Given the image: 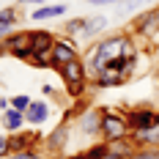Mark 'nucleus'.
<instances>
[{
  "instance_id": "1",
  "label": "nucleus",
  "mask_w": 159,
  "mask_h": 159,
  "mask_svg": "<svg viewBox=\"0 0 159 159\" xmlns=\"http://www.w3.org/2000/svg\"><path fill=\"white\" fill-rule=\"evenodd\" d=\"M129 121L126 112L112 110V107H102V129H99V137L104 143H115V140H124L129 137Z\"/></svg>"
},
{
  "instance_id": "2",
  "label": "nucleus",
  "mask_w": 159,
  "mask_h": 159,
  "mask_svg": "<svg viewBox=\"0 0 159 159\" xmlns=\"http://www.w3.org/2000/svg\"><path fill=\"white\" fill-rule=\"evenodd\" d=\"M159 30V8H143L132 16V25L129 33L132 36H140V39H151Z\"/></svg>"
},
{
  "instance_id": "3",
  "label": "nucleus",
  "mask_w": 159,
  "mask_h": 159,
  "mask_svg": "<svg viewBox=\"0 0 159 159\" xmlns=\"http://www.w3.org/2000/svg\"><path fill=\"white\" fill-rule=\"evenodd\" d=\"M77 58H82V55H80L77 39H71V36H58V39H55V47H52V71H58L61 66L71 63V61H77Z\"/></svg>"
},
{
  "instance_id": "4",
  "label": "nucleus",
  "mask_w": 159,
  "mask_h": 159,
  "mask_svg": "<svg viewBox=\"0 0 159 159\" xmlns=\"http://www.w3.org/2000/svg\"><path fill=\"white\" fill-rule=\"evenodd\" d=\"M3 47H6V55H14L16 61L33 63V49H30L28 30H11L6 39H3Z\"/></svg>"
},
{
  "instance_id": "5",
  "label": "nucleus",
  "mask_w": 159,
  "mask_h": 159,
  "mask_svg": "<svg viewBox=\"0 0 159 159\" xmlns=\"http://www.w3.org/2000/svg\"><path fill=\"white\" fill-rule=\"evenodd\" d=\"M126 121H129V129L132 132H140V129H151V126H159L157 124V107H132L126 112Z\"/></svg>"
},
{
  "instance_id": "6",
  "label": "nucleus",
  "mask_w": 159,
  "mask_h": 159,
  "mask_svg": "<svg viewBox=\"0 0 159 159\" xmlns=\"http://www.w3.org/2000/svg\"><path fill=\"white\" fill-rule=\"evenodd\" d=\"M69 140H71V129H69V124H58V126L49 132L47 137L41 140V145H44V151L47 154H63L66 145H69Z\"/></svg>"
},
{
  "instance_id": "7",
  "label": "nucleus",
  "mask_w": 159,
  "mask_h": 159,
  "mask_svg": "<svg viewBox=\"0 0 159 159\" xmlns=\"http://www.w3.org/2000/svg\"><path fill=\"white\" fill-rule=\"evenodd\" d=\"M58 74H61V80H63V85H80V82H88V77H91V71H88V66H85L82 58L61 66Z\"/></svg>"
},
{
  "instance_id": "8",
  "label": "nucleus",
  "mask_w": 159,
  "mask_h": 159,
  "mask_svg": "<svg viewBox=\"0 0 159 159\" xmlns=\"http://www.w3.org/2000/svg\"><path fill=\"white\" fill-rule=\"evenodd\" d=\"M99 129H102V110H96V107L82 110V115L77 118V132L82 137H96Z\"/></svg>"
},
{
  "instance_id": "9",
  "label": "nucleus",
  "mask_w": 159,
  "mask_h": 159,
  "mask_svg": "<svg viewBox=\"0 0 159 159\" xmlns=\"http://www.w3.org/2000/svg\"><path fill=\"white\" fill-rule=\"evenodd\" d=\"M28 39H30V49L33 55H39V52H47V49L55 47V33L47 30V28H28Z\"/></svg>"
},
{
  "instance_id": "10",
  "label": "nucleus",
  "mask_w": 159,
  "mask_h": 159,
  "mask_svg": "<svg viewBox=\"0 0 159 159\" xmlns=\"http://www.w3.org/2000/svg\"><path fill=\"white\" fill-rule=\"evenodd\" d=\"M49 102H44V99H33L30 107L25 110V121L30 124V126H41V124H47L49 121Z\"/></svg>"
},
{
  "instance_id": "11",
  "label": "nucleus",
  "mask_w": 159,
  "mask_h": 159,
  "mask_svg": "<svg viewBox=\"0 0 159 159\" xmlns=\"http://www.w3.org/2000/svg\"><path fill=\"white\" fill-rule=\"evenodd\" d=\"M126 80H129V77H126V74H121V71L102 69L99 74H93V85H96V88H121Z\"/></svg>"
},
{
  "instance_id": "12",
  "label": "nucleus",
  "mask_w": 159,
  "mask_h": 159,
  "mask_svg": "<svg viewBox=\"0 0 159 159\" xmlns=\"http://www.w3.org/2000/svg\"><path fill=\"white\" fill-rule=\"evenodd\" d=\"M63 14H66V6H61V3H44V6H39L30 14V19L33 22H47V19H58Z\"/></svg>"
},
{
  "instance_id": "13",
  "label": "nucleus",
  "mask_w": 159,
  "mask_h": 159,
  "mask_svg": "<svg viewBox=\"0 0 159 159\" xmlns=\"http://www.w3.org/2000/svg\"><path fill=\"white\" fill-rule=\"evenodd\" d=\"M28 121H25V112L22 110H14V107H8V110H3V129L8 132V134H14V132H22Z\"/></svg>"
},
{
  "instance_id": "14",
  "label": "nucleus",
  "mask_w": 159,
  "mask_h": 159,
  "mask_svg": "<svg viewBox=\"0 0 159 159\" xmlns=\"http://www.w3.org/2000/svg\"><path fill=\"white\" fill-rule=\"evenodd\" d=\"M134 151H137L134 140H132V137H124V140L110 143V154H107V159H132Z\"/></svg>"
},
{
  "instance_id": "15",
  "label": "nucleus",
  "mask_w": 159,
  "mask_h": 159,
  "mask_svg": "<svg viewBox=\"0 0 159 159\" xmlns=\"http://www.w3.org/2000/svg\"><path fill=\"white\" fill-rule=\"evenodd\" d=\"M129 137L134 140V145H137V148H151V145H159V126L140 129V132H129Z\"/></svg>"
},
{
  "instance_id": "16",
  "label": "nucleus",
  "mask_w": 159,
  "mask_h": 159,
  "mask_svg": "<svg viewBox=\"0 0 159 159\" xmlns=\"http://www.w3.org/2000/svg\"><path fill=\"white\" fill-rule=\"evenodd\" d=\"M36 145H39V137L30 134V132H14L11 134V154L28 151V148H36Z\"/></svg>"
},
{
  "instance_id": "17",
  "label": "nucleus",
  "mask_w": 159,
  "mask_h": 159,
  "mask_svg": "<svg viewBox=\"0 0 159 159\" xmlns=\"http://www.w3.org/2000/svg\"><path fill=\"white\" fill-rule=\"evenodd\" d=\"M107 25H110V22H107V16H102V14L85 16V33H82V39H96V36L104 30Z\"/></svg>"
},
{
  "instance_id": "18",
  "label": "nucleus",
  "mask_w": 159,
  "mask_h": 159,
  "mask_svg": "<svg viewBox=\"0 0 159 159\" xmlns=\"http://www.w3.org/2000/svg\"><path fill=\"white\" fill-rule=\"evenodd\" d=\"M82 33H85V16H71L69 22H63V36L80 39Z\"/></svg>"
},
{
  "instance_id": "19",
  "label": "nucleus",
  "mask_w": 159,
  "mask_h": 159,
  "mask_svg": "<svg viewBox=\"0 0 159 159\" xmlns=\"http://www.w3.org/2000/svg\"><path fill=\"white\" fill-rule=\"evenodd\" d=\"M107 154H110V143H104V140L88 145V148L82 151V157H85V159H107Z\"/></svg>"
},
{
  "instance_id": "20",
  "label": "nucleus",
  "mask_w": 159,
  "mask_h": 159,
  "mask_svg": "<svg viewBox=\"0 0 159 159\" xmlns=\"http://www.w3.org/2000/svg\"><path fill=\"white\" fill-rule=\"evenodd\" d=\"M0 22H6V25H11L16 28V22H19V6H6V8H0Z\"/></svg>"
},
{
  "instance_id": "21",
  "label": "nucleus",
  "mask_w": 159,
  "mask_h": 159,
  "mask_svg": "<svg viewBox=\"0 0 159 159\" xmlns=\"http://www.w3.org/2000/svg\"><path fill=\"white\" fill-rule=\"evenodd\" d=\"M132 159H159V145H151V148H137Z\"/></svg>"
},
{
  "instance_id": "22",
  "label": "nucleus",
  "mask_w": 159,
  "mask_h": 159,
  "mask_svg": "<svg viewBox=\"0 0 159 159\" xmlns=\"http://www.w3.org/2000/svg\"><path fill=\"white\" fill-rule=\"evenodd\" d=\"M30 102H33V99H30L28 93H16V96H11V107H14V110H22V112L30 107Z\"/></svg>"
},
{
  "instance_id": "23",
  "label": "nucleus",
  "mask_w": 159,
  "mask_h": 159,
  "mask_svg": "<svg viewBox=\"0 0 159 159\" xmlns=\"http://www.w3.org/2000/svg\"><path fill=\"white\" fill-rule=\"evenodd\" d=\"M148 3H154V0H126V3L121 6V11H124V14H134V11H140Z\"/></svg>"
},
{
  "instance_id": "24",
  "label": "nucleus",
  "mask_w": 159,
  "mask_h": 159,
  "mask_svg": "<svg viewBox=\"0 0 159 159\" xmlns=\"http://www.w3.org/2000/svg\"><path fill=\"white\" fill-rule=\"evenodd\" d=\"M6 159H44L39 148H28V151H16V154H8Z\"/></svg>"
},
{
  "instance_id": "25",
  "label": "nucleus",
  "mask_w": 159,
  "mask_h": 159,
  "mask_svg": "<svg viewBox=\"0 0 159 159\" xmlns=\"http://www.w3.org/2000/svg\"><path fill=\"white\" fill-rule=\"evenodd\" d=\"M11 154V134L6 132V134H0V159H6Z\"/></svg>"
},
{
  "instance_id": "26",
  "label": "nucleus",
  "mask_w": 159,
  "mask_h": 159,
  "mask_svg": "<svg viewBox=\"0 0 159 159\" xmlns=\"http://www.w3.org/2000/svg\"><path fill=\"white\" fill-rule=\"evenodd\" d=\"M44 3H47V0H16V6H36V8L44 6Z\"/></svg>"
},
{
  "instance_id": "27",
  "label": "nucleus",
  "mask_w": 159,
  "mask_h": 159,
  "mask_svg": "<svg viewBox=\"0 0 159 159\" xmlns=\"http://www.w3.org/2000/svg\"><path fill=\"white\" fill-rule=\"evenodd\" d=\"M11 30H16V28H11V25H6V22H0V39H6Z\"/></svg>"
},
{
  "instance_id": "28",
  "label": "nucleus",
  "mask_w": 159,
  "mask_h": 159,
  "mask_svg": "<svg viewBox=\"0 0 159 159\" xmlns=\"http://www.w3.org/2000/svg\"><path fill=\"white\" fill-rule=\"evenodd\" d=\"M41 93L44 96H55V88H52L49 82H44V85H41Z\"/></svg>"
},
{
  "instance_id": "29",
  "label": "nucleus",
  "mask_w": 159,
  "mask_h": 159,
  "mask_svg": "<svg viewBox=\"0 0 159 159\" xmlns=\"http://www.w3.org/2000/svg\"><path fill=\"white\" fill-rule=\"evenodd\" d=\"M11 107V99L8 96H0V110H8Z\"/></svg>"
},
{
  "instance_id": "30",
  "label": "nucleus",
  "mask_w": 159,
  "mask_h": 159,
  "mask_svg": "<svg viewBox=\"0 0 159 159\" xmlns=\"http://www.w3.org/2000/svg\"><path fill=\"white\" fill-rule=\"evenodd\" d=\"M63 159H85V157H82V151H80V154H74V157H63Z\"/></svg>"
},
{
  "instance_id": "31",
  "label": "nucleus",
  "mask_w": 159,
  "mask_h": 159,
  "mask_svg": "<svg viewBox=\"0 0 159 159\" xmlns=\"http://www.w3.org/2000/svg\"><path fill=\"white\" fill-rule=\"evenodd\" d=\"M6 55V47H3V39H0V58Z\"/></svg>"
},
{
  "instance_id": "32",
  "label": "nucleus",
  "mask_w": 159,
  "mask_h": 159,
  "mask_svg": "<svg viewBox=\"0 0 159 159\" xmlns=\"http://www.w3.org/2000/svg\"><path fill=\"white\" fill-rule=\"evenodd\" d=\"M157 124H159V110H157Z\"/></svg>"
},
{
  "instance_id": "33",
  "label": "nucleus",
  "mask_w": 159,
  "mask_h": 159,
  "mask_svg": "<svg viewBox=\"0 0 159 159\" xmlns=\"http://www.w3.org/2000/svg\"><path fill=\"white\" fill-rule=\"evenodd\" d=\"M157 39H159V30H157Z\"/></svg>"
}]
</instances>
